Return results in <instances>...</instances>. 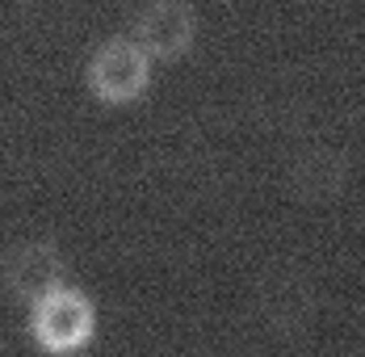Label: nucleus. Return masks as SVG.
Returning <instances> with one entry per match:
<instances>
[{
	"label": "nucleus",
	"instance_id": "nucleus-1",
	"mask_svg": "<svg viewBox=\"0 0 365 357\" xmlns=\"http://www.w3.org/2000/svg\"><path fill=\"white\" fill-rule=\"evenodd\" d=\"M93 332H97V307H93V298L84 290L59 282L34 298L30 336H34V345L42 353L72 357L93 341Z\"/></svg>",
	"mask_w": 365,
	"mask_h": 357
},
{
	"label": "nucleus",
	"instance_id": "nucleus-3",
	"mask_svg": "<svg viewBox=\"0 0 365 357\" xmlns=\"http://www.w3.org/2000/svg\"><path fill=\"white\" fill-rule=\"evenodd\" d=\"M256 311L273 336H302L319 316V286L302 265H273L260 278Z\"/></svg>",
	"mask_w": 365,
	"mask_h": 357
},
{
	"label": "nucleus",
	"instance_id": "nucleus-2",
	"mask_svg": "<svg viewBox=\"0 0 365 357\" xmlns=\"http://www.w3.org/2000/svg\"><path fill=\"white\" fill-rule=\"evenodd\" d=\"M84 84L101 106H135L151 89V55L130 34L106 38L84 64Z\"/></svg>",
	"mask_w": 365,
	"mask_h": 357
},
{
	"label": "nucleus",
	"instance_id": "nucleus-5",
	"mask_svg": "<svg viewBox=\"0 0 365 357\" xmlns=\"http://www.w3.org/2000/svg\"><path fill=\"white\" fill-rule=\"evenodd\" d=\"M353 177V164L344 156V147H331V143H311L302 147L286 169V185L298 202L307 206H324V202H340L344 189Z\"/></svg>",
	"mask_w": 365,
	"mask_h": 357
},
{
	"label": "nucleus",
	"instance_id": "nucleus-4",
	"mask_svg": "<svg viewBox=\"0 0 365 357\" xmlns=\"http://www.w3.org/2000/svg\"><path fill=\"white\" fill-rule=\"evenodd\" d=\"M130 38L151 55V64H181L197 42V9L189 0H143Z\"/></svg>",
	"mask_w": 365,
	"mask_h": 357
},
{
	"label": "nucleus",
	"instance_id": "nucleus-6",
	"mask_svg": "<svg viewBox=\"0 0 365 357\" xmlns=\"http://www.w3.org/2000/svg\"><path fill=\"white\" fill-rule=\"evenodd\" d=\"M59 273H63L59 252H55V244H46V240H30V244H21V248H13L4 256V286L13 294L30 298V303H34L38 294H46L51 286L63 282Z\"/></svg>",
	"mask_w": 365,
	"mask_h": 357
}]
</instances>
